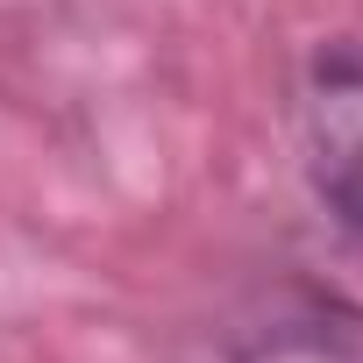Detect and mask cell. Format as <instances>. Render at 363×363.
<instances>
[{
    "instance_id": "1",
    "label": "cell",
    "mask_w": 363,
    "mask_h": 363,
    "mask_svg": "<svg viewBox=\"0 0 363 363\" xmlns=\"http://www.w3.org/2000/svg\"><path fill=\"white\" fill-rule=\"evenodd\" d=\"M299 164L320 221V285L363 328V43L335 36L299 79Z\"/></svg>"
},
{
    "instance_id": "2",
    "label": "cell",
    "mask_w": 363,
    "mask_h": 363,
    "mask_svg": "<svg viewBox=\"0 0 363 363\" xmlns=\"http://www.w3.org/2000/svg\"><path fill=\"white\" fill-rule=\"evenodd\" d=\"M228 363H363V335H356V320H349V328H328V320L271 328V335L242 342Z\"/></svg>"
}]
</instances>
